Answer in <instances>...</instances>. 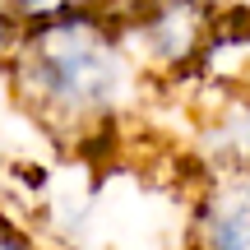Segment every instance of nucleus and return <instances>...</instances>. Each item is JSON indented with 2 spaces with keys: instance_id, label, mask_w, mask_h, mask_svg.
I'll return each instance as SVG.
<instances>
[{
  "instance_id": "nucleus-5",
  "label": "nucleus",
  "mask_w": 250,
  "mask_h": 250,
  "mask_svg": "<svg viewBox=\"0 0 250 250\" xmlns=\"http://www.w3.org/2000/svg\"><path fill=\"white\" fill-rule=\"evenodd\" d=\"M23 19L9 9V0H0V74H5V65H9V56L19 51V37H23Z\"/></svg>"
},
{
  "instance_id": "nucleus-6",
  "label": "nucleus",
  "mask_w": 250,
  "mask_h": 250,
  "mask_svg": "<svg viewBox=\"0 0 250 250\" xmlns=\"http://www.w3.org/2000/svg\"><path fill=\"white\" fill-rule=\"evenodd\" d=\"M70 0H9V9H14L23 23H33V19H46V14H56V9H65Z\"/></svg>"
},
{
  "instance_id": "nucleus-3",
  "label": "nucleus",
  "mask_w": 250,
  "mask_h": 250,
  "mask_svg": "<svg viewBox=\"0 0 250 250\" xmlns=\"http://www.w3.org/2000/svg\"><path fill=\"white\" fill-rule=\"evenodd\" d=\"M190 241L208 250H250V171H218L199 190Z\"/></svg>"
},
{
  "instance_id": "nucleus-7",
  "label": "nucleus",
  "mask_w": 250,
  "mask_h": 250,
  "mask_svg": "<svg viewBox=\"0 0 250 250\" xmlns=\"http://www.w3.org/2000/svg\"><path fill=\"white\" fill-rule=\"evenodd\" d=\"M83 5H93V9H102V14H111V19H130L139 5H148V0H83Z\"/></svg>"
},
{
  "instance_id": "nucleus-2",
  "label": "nucleus",
  "mask_w": 250,
  "mask_h": 250,
  "mask_svg": "<svg viewBox=\"0 0 250 250\" xmlns=\"http://www.w3.org/2000/svg\"><path fill=\"white\" fill-rule=\"evenodd\" d=\"M121 33L144 70L167 74L199 56L208 37V9L204 0H148L130 19H121Z\"/></svg>"
},
{
  "instance_id": "nucleus-4",
  "label": "nucleus",
  "mask_w": 250,
  "mask_h": 250,
  "mask_svg": "<svg viewBox=\"0 0 250 250\" xmlns=\"http://www.w3.org/2000/svg\"><path fill=\"white\" fill-rule=\"evenodd\" d=\"M204 153L218 171H250V107H232L208 121Z\"/></svg>"
},
{
  "instance_id": "nucleus-1",
  "label": "nucleus",
  "mask_w": 250,
  "mask_h": 250,
  "mask_svg": "<svg viewBox=\"0 0 250 250\" xmlns=\"http://www.w3.org/2000/svg\"><path fill=\"white\" fill-rule=\"evenodd\" d=\"M5 79L14 102L51 139L83 144L130 116L144 93V65L125 42L121 19L70 0L23 28Z\"/></svg>"
}]
</instances>
